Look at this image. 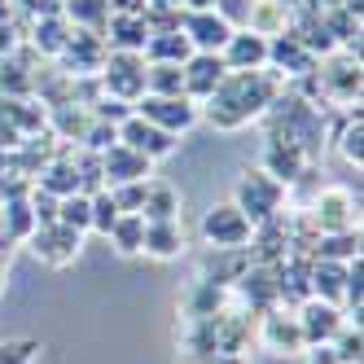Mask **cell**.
Here are the masks:
<instances>
[{"instance_id":"obj_25","label":"cell","mask_w":364,"mask_h":364,"mask_svg":"<svg viewBox=\"0 0 364 364\" xmlns=\"http://www.w3.org/2000/svg\"><path fill=\"white\" fill-rule=\"evenodd\" d=\"M70 22L62 18V14H44V18H31V44L40 48V53H48V58H58L62 48H66V40H70Z\"/></svg>"},{"instance_id":"obj_23","label":"cell","mask_w":364,"mask_h":364,"mask_svg":"<svg viewBox=\"0 0 364 364\" xmlns=\"http://www.w3.org/2000/svg\"><path fill=\"white\" fill-rule=\"evenodd\" d=\"M141 250L149 259H180V250H185V228H180V220L145 224V246Z\"/></svg>"},{"instance_id":"obj_17","label":"cell","mask_w":364,"mask_h":364,"mask_svg":"<svg viewBox=\"0 0 364 364\" xmlns=\"http://www.w3.org/2000/svg\"><path fill=\"white\" fill-rule=\"evenodd\" d=\"M220 58L228 70H264L268 66V36H255V31L237 27L228 36V44L220 48Z\"/></svg>"},{"instance_id":"obj_44","label":"cell","mask_w":364,"mask_h":364,"mask_svg":"<svg viewBox=\"0 0 364 364\" xmlns=\"http://www.w3.org/2000/svg\"><path fill=\"white\" fill-rule=\"evenodd\" d=\"M303 360L307 364H343V360H338V351H333V343H311L303 351Z\"/></svg>"},{"instance_id":"obj_20","label":"cell","mask_w":364,"mask_h":364,"mask_svg":"<svg viewBox=\"0 0 364 364\" xmlns=\"http://www.w3.org/2000/svg\"><path fill=\"white\" fill-rule=\"evenodd\" d=\"M250 264V246L246 250H206L202 268H198V281H211V285H224L232 290V281H237Z\"/></svg>"},{"instance_id":"obj_22","label":"cell","mask_w":364,"mask_h":364,"mask_svg":"<svg viewBox=\"0 0 364 364\" xmlns=\"http://www.w3.org/2000/svg\"><path fill=\"white\" fill-rule=\"evenodd\" d=\"M180 206H185V198H180V189H176V185H167V180H149V189H145V206H141V220H145V224L180 220Z\"/></svg>"},{"instance_id":"obj_31","label":"cell","mask_w":364,"mask_h":364,"mask_svg":"<svg viewBox=\"0 0 364 364\" xmlns=\"http://www.w3.org/2000/svg\"><path fill=\"white\" fill-rule=\"evenodd\" d=\"M0 92H5L9 101L31 97L36 92V70H27L18 58H0Z\"/></svg>"},{"instance_id":"obj_35","label":"cell","mask_w":364,"mask_h":364,"mask_svg":"<svg viewBox=\"0 0 364 364\" xmlns=\"http://www.w3.org/2000/svg\"><path fill=\"white\" fill-rule=\"evenodd\" d=\"M58 220L70 224L75 232H88V224H92V202H88V193H66L58 202Z\"/></svg>"},{"instance_id":"obj_3","label":"cell","mask_w":364,"mask_h":364,"mask_svg":"<svg viewBox=\"0 0 364 364\" xmlns=\"http://www.w3.org/2000/svg\"><path fill=\"white\" fill-rule=\"evenodd\" d=\"M316 88L321 97H329L333 106H360V53H347V48H333L316 62Z\"/></svg>"},{"instance_id":"obj_19","label":"cell","mask_w":364,"mask_h":364,"mask_svg":"<svg viewBox=\"0 0 364 364\" xmlns=\"http://www.w3.org/2000/svg\"><path fill=\"white\" fill-rule=\"evenodd\" d=\"M106 48H119V53H141L145 40H149V27H145V14L141 9H110L106 18Z\"/></svg>"},{"instance_id":"obj_36","label":"cell","mask_w":364,"mask_h":364,"mask_svg":"<svg viewBox=\"0 0 364 364\" xmlns=\"http://www.w3.org/2000/svg\"><path fill=\"white\" fill-rule=\"evenodd\" d=\"M333 351L343 364H360L364 360V333H360V321H347L343 329L333 333Z\"/></svg>"},{"instance_id":"obj_26","label":"cell","mask_w":364,"mask_h":364,"mask_svg":"<svg viewBox=\"0 0 364 364\" xmlns=\"http://www.w3.org/2000/svg\"><path fill=\"white\" fill-rule=\"evenodd\" d=\"M193 53V48H189V40H185V31H149V40H145V48H141V58L145 62H185Z\"/></svg>"},{"instance_id":"obj_5","label":"cell","mask_w":364,"mask_h":364,"mask_svg":"<svg viewBox=\"0 0 364 364\" xmlns=\"http://www.w3.org/2000/svg\"><path fill=\"white\" fill-rule=\"evenodd\" d=\"M198 232H202L206 250H246L255 224H250L232 202H220V206H211V211L202 215V228H198Z\"/></svg>"},{"instance_id":"obj_42","label":"cell","mask_w":364,"mask_h":364,"mask_svg":"<svg viewBox=\"0 0 364 364\" xmlns=\"http://www.w3.org/2000/svg\"><path fill=\"white\" fill-rule=\"evenodd\" d=\"M27 202H31V211H36V220H40V224H48V220H58V202H62V198H53V193H44L40 185H31Z\"/></svg>"},{"instance_id":"obj_16","label":"cell","mask_w":364,"mask_h":364,"mask_svg":"<svg viewBox=\"0 0 364 364\" xmlns=\"http://www.w3.org/2000/svg\"><path fill=\"white\" fill-rule=\"evenodd\" d=\"M232 290H237L246 303H250V311L259 316V311H268V307H277L281 299H277V264H246V272L232 281Z\"/></svg>"},{"instance_id":"obj_47","label":"cell","mask_w":364,"mask_h":364,"mask_svg":"<svg viewBox=\"0 0 364 364\" xmlns=\"http://www.w3.org/2000/svg\"><path fill=\"white\" fill-rule=\"evenodd\" d=\"M0 294H5V264H0Z\"/></svg>"},{"instance_id":"obj_6","label":"cell","mask_w":364,"mask_h":364,"mask_svg":"<svg viewBox=\"0 0 364 364\" xmlns=\"http://www.w3.org/2000/svg\"><path fill=\"white\" fill-rule=\"evenodd\" d=\"M307 224L316 228V237L321 232H347V228H360V206L351 198V189H316V198H311L307 206Z\"/></svg>"},{"instance_id":"obj_43","label":"cell","mask_w":364,"mask_h":364,"mask_svg":"<svg viewBox=\"0 0 364 364\" xmlns=\"http://www.w3.org/2000/svg\"><path fill=\"white\" fill-rule=\"evenodd\" d=\"M22 48V36L14 27V18H0V58H14Z\"/></svg>"},{"instance_id":"obj_14","label":"cell","mask_w":364,"mask_h":364,"mask_svg":"<svg viewBox=\"0 0 364 364\" xmlns=\"http://www.w3.org/2000/svg\"><path fill=\"white\" fill-rule=\"evenodd\" d=\"M259 167H264L272 180H281L285 189L290 185H299V180L307 176V167H311V159L294 145V141H281V136H268L264 141V159H259Z\"/></svg>"},{"instance_id":"obj_33","label":"cell","mask_w":364,"mask_h":364,"mask_svg":"<svg viewBox=\"0 0 364 364\" xmlns=\"http://www.w3.org/2000/svg\"><path fill=\"white\" fill-rule=\"evenodd\" d=\"M224 299H228V290H224V285H211V281H198L193 290H189V303H185V311H189V321H198V316H215V311L224 307Z\"/></svg>"},{"instance_id":"obj_2","label":"cell","mask_w":364,"mask_h":364,"mask_svg":"<svg viewBox=\"0 0 364 364\" xmlns=\"http://www.w3.org/2000/svg\"><path fill=\"white\" fill-rule=\"evenodd\" d=\"M232 206H237L250 224H264V220L281 215L285 185H281V180H272L264 167H250V171L237 176V185H232Z\"/></svg>"},{"instance_id":"obj_29","label":"cell","mask_w":364,"mask_h":364,"mask_svg":"<svg viewBox=\"0 0 364 364\" xmlns=\"http://www.w3.org/2000/svg\"><path fill=\"white\" fill-rule=\"evenodd\" d=\"M36 211H31V202L27 198H14L5 202V215H0V232H5V242H27L31 232H36Z\"/></svg>"},{"instance_id":"obj_1","label":"cell","mask_w":364,"mask_h":364,"mask_svg":"<svg viewBox=\"0 0 364 364\" xmlns=\"http://www.w3.org/2000/svg\"><path fill=\"white\" fill-rule=\"evenodd\" d=\"M277 92H281V80L268 66L264 70H228L220 80V88L198 106V114H202V123L220 127V132H237L250 119H264V110L277 101Z\"/></svg>"},{"instance_id":"obj_41","label":"cell","mask_w":364,"mask_h":364,"mask_svg":"<svg viewBox=\"0 0 364 364\" xmlns=\"http://www.w3.org/2000/svg\"><path fill=\"white\" fill-rule=\"evenodd\" d=\"M250 5H255V0H215L211 9H215L224 22H228L232 31H237V27H246V18H250Z\"/></svg>"},{"instance_id":"obj_12","label":"cell","mask_w":364,"mask_h":364,"mask_svg":"<svg viewBox=\"0 0 364 364\" xmlns=\"http://www.w3.org/2000/svg\"><path fill=\"white\" fill-rule=\"evenodd\" d=\"M119 141L132 145L136 154H145L149 163H159V159H167V154H176V141H180V136L163 132L159 123H149V119H141V114L132 110V114L119 123Z\"/></svg>"},{"instance_id":"obj_8","label":"cell","mask_w":364,"mask_h":364,"mask_svg":"<svg viewBox=\"0 0 364 364\" xmlns=\"http://www.w3.org/2000/svg\"><path fill=\"white\" fill-rule=\"evenodd\" d=\"M27 246H31V255L40 259V264L66 268V264H75V259H80L84 232H75V228L62 224V220H48V224H36V232L27 237Z\"/></svg>"},{"instance_id":"obj_18","label":"cell","mask_w":364,"mask_h":364,"mask_svg":"<svg viewBox=\"0 0 364 364\" xmlns=\"http://www.w3.org/2000/svg\"><path fill=\"white\" fill-rule=\"evenodd\" d=\"M154 163L145 159V154H136L132 145L114 141L106 154H101V176H106V189L110 185H123V180H149Z\"/></svg>"},{"instance_id":"obj_27","label":"cell","mask_w":364,"mask_h":364,"mask_svg":"<svg viewBox=\"0 0 364 364\" xmlns=\"http://www.w3.org/2000/svg\"><path fill=\"white\" fill-rule=\"evenodd\" d=\"M62 18L75 31H101L110 18V0H62Z\"/></svg>"},{"instance_id":"obj_11","label":"cell","mask_w":364,"mask_h":364,"mask_svg":"<svg viewBox=\"0 0 364 364\" xmlns=\"http://www.w3.org/2000/svg\"><path fill=\"white\" fill-rule=\"evenodd\" d=\"M180 31H185L193 53H220L228 44V36H232V27L215 9H185L180 14Z\"/></svg>"},{"instance_id":"obj_7","label":"cell","mask_w":364,"mask_h":364,"mask_svg":"<svg viewBox=\"0 0 364 364\" xmlns=\"http://www.w3.org/2000/svg\"><path fill=\"white\" fill-rule=\"evenodd\" d=\"M259 347L272 351V355H303L307 351V338H303L294 307L277 303L268 311H259Z\"/></svg>"},{"instance_id":"obj_10","label":"cell","mask_w":364,"mask_h":364,"mask_svg":"<svg viewBox=\"0 0 364 364\" xmlns=\"http://www.w3.org/2000/svg\"><path fill=\"white\" fill-rule=\"evenodd\" d=\"M132 110L141 119H149V123H159L163 132H171V136H180V132H189V127L202 123L198 101H189V97H154V92H141Z\"/></svg>"},{"instance_id":"obj_40","label":"cell","mask_w":364,"mask_h":364,"mask_svg":"<svg viewBox=\"0 0 364 364\" xmlns=\"http://www.w3.org/2000/svg\"><path fill=\"white\" fill-rule=\"evenodd\" d=\"M114 141H119V123H106V119H92L80 145H84V149H92V154H106V149H110Z\"/></svg>"},{"instance_id":"obj_38","label":"cell","mask_w":364,"mask_h":364,"mask_svg":"<svg viewBox=\"0 0 364 364\" xmlns=\"http://www.w3.org/2000/svg\"><path fill=\"white\" fill-rule=\"evenodd\" d=\"M145 189H149V180H123V185H110V198H114V206L123 215H141Z\"/></svg>"},{"instance_id":"obj_4","label":"cell","mask_w":364,"mask_h":364,"mask_svg":"<svg viewBox=\"0 0 364 364\" xmlns=\"http://www.w3.org/2000/svg\"><path fill=\"white\" fill-rule=\"evenodd\" d=\"M97 84H101V92H106V97L136 106V97L145 92V58L141 53H119V48H110L106 62H101V70H97Z\"/></svg>"},{"instance_id":"obj_39","label":"cell","mask_w":364,"mask_h":364,"mask_svg":"<svg viewBox=\"0 0 364 364\" xmlns=\"http://www.w3.org/2000/svg\"><path fill=\"white\" fill-rule=\"evenodd\" d=\"M40 351L44 347L36 338H9V343H0V364H36Z\"/></svg>"},{"instance_id":"obj_28","label":"cell","mask_w":364,"mask_h":364,"mask_svg":"<svg viewBox=\"0 0 364 364\" xmlns=\"http://www.w3.org/2000/svg\"><path fill=\"white\" fill-rule=\"evenodd\" d=\"M145 92L154 97H185V70L176 62H145Z\"/></svg>"},{"instance_id":"obj_37","label":"cell","mask_w":364,"mask_h":364,"mask_svg":"<svg viewBox=\"0 0 364 364\" xmlns=\"http://www.w3.org/2000/svg\"><path fill=\"white\" fill-rule=\"evenodd\" d=\"M88 202H92V224H88V232H106L114 228V220L123 215L119 206H114V198H110V189H97V193H88Z\"/></svg>"},{"instance_id":"obj_32","label":"cell","mask_w":364,"mask_h":364,"mask_svg":"<svg viewBox=\"0 0 364 364\" xmlns=\"http://www.w3.org/2000/svg\"><path fill=\"white\" fill-rule=\"evenodd\" d=\"M106 237L114 242L119 255H141V246H145V220L141 215H119Z\"/></svg>"},{"instance_id":"obj_24","label":"cell","mask_w":364,"mask_h":364,"mask_svg":"<svg viewBox=\"0 0 364 364\" xmlns=\"http://www.w3.org/2000/svg\"><path fill=\"white\" fill-rule=\"evenodd\" d=\"M31 185H40L44 193H53V198L80 193V171H75V159H66V154H62V159H48Z\"/></svg>"},{"instance_id":"obj_46","label":"cell","mask_w":364,"mask_h":364,"mask_svg":"<svg viewBox=\"0 0 364 364\" xmlns=\"http://www.w3.org/2000/svg\"><path fill=\"white\" fill-rule=\"evenodd\" d=\"M215 0H180V9H211Z\"/></svg>"},{"instance_id":"obj_15","label":"cell","mask_w":364,"mask_h":364,"mask_svg":"<svg viewBox=\"0 0 364 364\" xmlns=\"http://www.w3.org/2000/svg\"><path fill=\"white\" fill-rule=\"evenodd\" d=\"M180 70H185V97L198 101V106L220 88V80L228 75V66H224L220 53H189L185 62H180Z\"/></svg>"},{"instance_id":"obj_34","label":"cell","mask_w":364,"mask_h":364,"mask_svg":"<svg viewBox=\"0 0 364 364\" xmlns=\"http://www.w3.org/2000/svg\"><path fill=\"white\" fill-rule=\"evenodd\" d=\"M338 149H343V159L351 167L364 163V114H360V106L347 110V123H343V132H338Z\"/></svg>"},{"instance_id":"obj_9","label":"cell","mask_w":364,"mask_h":364,"mask_svg":"<svg viewBox=\"0 0 364 364\" xmlns=\"http://www.w3.org/2000/svg\"><path fill=\"white\" fill-rule=\"evenodd\" d=\"M316 62L321 58L303 44V36L294 27L268 40V70L277 80H311V75H316Z\"/></svg>"},{"instance_id":"obj_45","label":"cell","mask_w":364,"mask_h":364,"mask_svg":"<svg viewBox=\"0 0 364 364\" xmlns=\"http://www.w3.org/2000/svg\"><path fill=\"white\" fill-rule=\"evenodd\" d=\"M198 364H246V355L242 351H211V355L198 360Z\"/></svg>"},{"instance_id":"obj_30","label":"cell","mask_w":364,"mask_h":364,"mask_svg":"<svg viewBox=\"0 0 364 364\" xmlns=\"http://www.w3.org/2000/svg\"><path fill=\"white\" fill-rule=\"evenodd\" d=\"M316 259H333V264H351V259H360V228L321 232L316 237Z\"/></svg>"},{"instance_id":"obj_13","label":"cell","mask_w":364,"mask_h":364,"mask_svg":"<svg viewBox=\"0 0 364 364\" xmlns=\"http://www.w3.org/2000/svg\"><path fill=\"white\" fill-rule=\"evenodd\" d=\"M294 316H299V325H303L307 347H311V343H333V333L347 325V311L338 307V303L316 299V294H307V299L294 307Z\"/></svg>"},{"instance_id":"obj_21","label":"cell","mask_w":364,"mask_h":364,"mask_svg":"<svg viewBox=\"0 0 364 364\" xmlns=\"http://www.w3.org/2000/svg\"><path fill=\"white\" fill-rule=\"evenodd\" d=\"M294 27V14H290V0H255L250 5V18H246V31L255 36H281Z\"/></svg>"}]
</instances>
